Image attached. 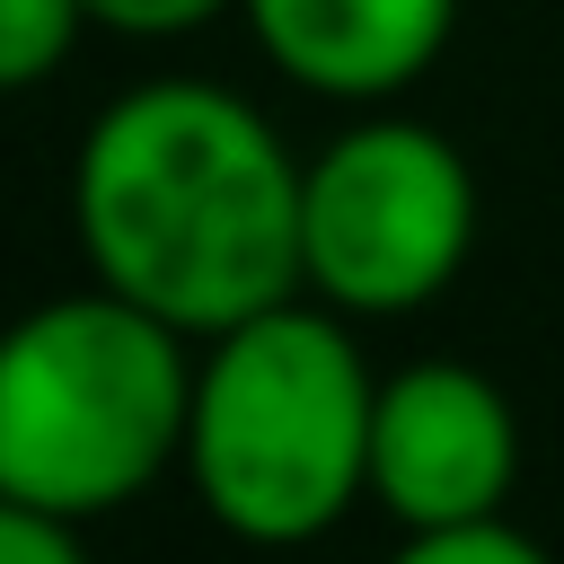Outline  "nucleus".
Masks as SVG:
<instances>
[{
    "label": "nucleus",
    "instance_id": "nucleus-9",
    "mask_svg": "<svg viewBox=\"0 0 564 564\" xmlns=\"http://www.w3.org/2000/svg\"><path fill=\"white\" fill-rule=\"evenodd\" d=\"M70 529H79V520H62V511H35V502H9V494H0V564H88Z\"/></svg>",
    "mask_w": 564,
    "mask_h": 564
},
{
    "label": "nucleus",
    "instance_id": "nucleus-2",
    "mask_svg": "<svg viewBox=\"0 0 564 564\" xmlns=\"http://www.w3.org/2000/svg\"><path fill=\"white\" fill-rule=\"evenodd\" d=\"M370 370L335 308H256L212 335L185 414L203 511L247 546H300L370 494Z\"/></svg>",
    "mask_w": 564,
    "mask_h": 564
},
{
    "label": "nucleus",
    "instance_id": "nucleus-1",
    "mask_svg": "<svg viewBox=\"0 0 564 564\" xmlns=\"http://www.w3.org/2000/svg\"><path fill=\"white\" fill-rule=\"evenodd\" d=\"M300 176L273 123L203 79L115 97L70 167V220L106 291L185 335H220L300 273Z\"/></svg>",
    "mask_w": 564,
    "mask_h": 564
},
{
    "label": "nucleus",
    "instance_id": "nucleus-7",
    "mask_svg": "<svg viewBox=\"0 0 564 564\" xmlns=\"http://www.w3.org/2000/svg\"><path fill=\"white\" fill-rule=\"evenodd\" d=\"M79 26H88L79 0H0V88H35V79H53Z\"/></svg>",
    "mask_w": 564,
    "mask_h": 564
},
{
    "label": "nucleus",
    "instance_id": "nucleus-10",
    "mask_svg": "<svg viewBox=\"0 0 564 564\" xmlns=\"http://www.w3.org/2000/svg\"><path fill=\"white\" fill-rule=\"evenodd\" d=\"M79 9L97 26H115V35H185V26H203L229 0H79Z\"/></svg>",
    "mask_w": 564,
    "mask_h": 564
},
{
    "label": "nucleus",
    "instance_id": "nucleus-5",
    "mask_svg": "<svg viewBox=\"0 0 564 564\" xmlns=\"http://www.w3.org/2000/svg\"><path fill=\"white\" fill-rule=\"evenodd\" d=\"M520 476V423L511 397L467 361H414L379 379L370 405V494L405 529H458L494 520Z\"/></svg>",
    "mask_w": 564,
    "mask_h": 564
},
{
    "label": "nucleus",
    "instance_id": "nucleus-6",
    "mask_svg": "<svg viewBox=\"0 0 564 564\" xmlns=\"http://www.w3.org/2000/svg\"><path fill=\"white\" fill-rule=\"evenodd\" d=\"M256 44L317 97H397L458 26V0H238Z\"/></svg>",
    "mask_w": 564,
    "mask_h": 564
},
{
    "label": "nucleus",
    "instance_id": "nucleus-4",
    "mask_svg": "<svg viewBox=\"0 0 564 564\" xmlns=\"http://www.w3.org/2000/svg\"><path fill=\"white\" fill-rule=\"evenodd\" d=\"M476 247V176L432 123H352L300 176V273L326 308L405 317L458 282Z\"/></svg>",
    "mask_w": 564,
    "mask_h": 564
},
{
    "label": "nucleus",
    "instance_id": "nucleus-8",
    "mask_svg": "<svg viewBox=\"0 0 564 564\" xmlns=\"http://www.w3.org/2000/svg\"><path fill=\"white\" fill-rule=\"evenodd\" d=\"M388 564H546V546L520 538V529L494 511V520H458V529H414Z\"/></svg>",
    "mask_w": 564,
    "mask_h": 564
},
{
    "label": "nucleus",
    "instance_id": "nucleus-3",
    "mask_svg": "<svg viewBox=\"0 0 564 564\" xmlns=\"http://www.w3.org/2000/svg\"><path fill=\"white\" fill-rule=\"evenodd\" d=\"M194 414L185 326L150 317L123 291H70L26 308L0 335V494L97 520L132 502Z\"/></svg>",
    "mask_w": 564,
    "mask_h": 564
}]
</instances>
